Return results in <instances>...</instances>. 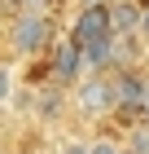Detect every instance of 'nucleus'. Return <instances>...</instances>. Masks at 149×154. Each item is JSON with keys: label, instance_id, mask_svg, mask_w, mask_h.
I'll list each match as a JSON object with an SVG mask.
<instances>
[{"label": "nucleus", "instance_id": "nucleus-11", "mask_svg": "<svg viewBox=\"0 0 149 154\" xmlns=\"http://www.w3.org/2000/svg\"><path fill=\"white\" fill-rule=\"evenodd\" d=\"M61 154H88V141H66V145H61Z\"/></svg>", "mask_w": 149, "mask_h": 154}, {"label": "nucleus", "instance_id": "nucleus-10", "mask_svg": "<svg viewBox=\"0 0 149 154\" xmlns=\"http://www.w3.org/2000/svg\"><path fill=\"white\" fill-rule=\"evenodd\" d=\"M136 106L149 115V79H140V97H136Z\"/></svg>", "mask_w": 149, "mask_h": 154}, {"label": "nucleus", "instance_id": "nucleus-15", "mask_svg": "<svg viewBox=\"0 0 149 154\" xmlns=\"http://www.w3.org/2000/svg\"><path fill=\"white\" fill-rule=\"evenodd\" d=\"M123 154H127V150H123Z\"/></svg>", "mask_w": 149, "mask_h": 154}, {"label": "nucleus", "instance_id": "nucleus-9", "mask_svg": "<svg viewBox=\"0 0 149 154\" xmlns=\"http://www.w3.org/2000/svg\"><path fill=\"white\" fill-rule=\"evenodd\" d=\"M13 97V79H9V71H4V66H0V106H4V101H9Z\"/></svg>", "mask_w": 149, "mask_h": 154}, {"label": "nucleus", "instance_id": "nucleus-13", "mask_svg": "<svg viewBox=\"0 0 149 154\" xmlns=\"http://www.w3.org/2000/svg\"><path fill=\"white\" fill-rule=\"evenodd\" d=\"M136 31H149V5L140 9V26H136Z\"/></svg>", "mask_w": 149, "mask_h": 154}, {"label": "nucleus", "instance_id": "nucleus-14", "mask_svg": "<svg viewBox=\"0 0 149 154\" xmlns=\"http://www.w3.org/2000/svg\"><path fill=\"white\" fill-rule=\"evenodd\" d=\"M83 5H105V0H83Z\"/></svg>", "mask_w": 149, "mask_h": 154}, {"label": "nucleus", "instance_id": "nucleus-6", "mask_svg": "<svg viewBox=\"0 0 149 154\" xmlns=\"http://www.w3.org/2000/svg\"><path fill=\"white\" fill-rule=\"evenodd\" d=\"M105 13H110V35H118V31L127 35V31H136V26H140V9H136V5H127V0L114 5V9H105Z\"/></svg>", "mask_w": 149, "mask_h": 154}, {"label": "nucleus", "instance_id": "nucleus-2", "mask_svg": "<svg viewBox=\"0 0 149 154\" xmlns=\"http://www.w3.org/2000/svg\"><path fill=\"white\" fill-rule=\"evenodd\" d=\"M75 110L88 119H105L114 110V93H110V79L105 75H88V79L75 88Z\"/></svg>", "mask_w": 149, "mask_h": 154}, {"label": "nucleus", "instance_id": "nucleus-5", "mask_svg": "<svg viewBox=\"0 0 149 154\" xmlns=\"http://www.w3.org/2000/svg\"><path fill=\"white\" fill-rule=\"evenodd\" d=\"M53 75H57V79H75V75H79V48L70 44H57V53H53Z\"/></svg>", "mask_w": 149, "mask_h": 154}, {"label": "nucleus", "instance_id": "nucleus-8", "mask_svg": "<svg viewBox=\"0 0 149 154\" xmlns=\"http://www.w3.org/2000/svg\"><path fill=\"white\" fill-rule=\"evenodd\" d=\"M88 154H123V145L110 137H97V141H88Z\"/></svg>", "mask_w": 149, "mask_h": 154}, {"label": "nucleus", "instance_id": "nucleus-3", "mask_svg": "<svg viewBox=\"0 0 149 154\" xmlns=\"http://www.w3.org/2000/svg\"><path fill=\"white\" fill-rule=\"evenodd\" d=\"M110 5H83V13H79V22H75V35H70V44L75 48H83V44H92V40H105L110 35Z\"/></svg>", "mask_w": 149, "mask_h": 154}, {"label": "nucleus", "instance_id": "nucleus-4", "mask_svg": "<svg viewBox=\"0 0 149 154\" xmlns=\"http://www.w3.org/2000/svg\"><path fill=\"white\" fill-rule=\"evenodd\" d=\"M110 93H114V110H136V97H140V75L123 71L118 79H110Z\"/></svg>", "mask_w": 149, "mask_h": 154}, {"label": "nucleus", "instance_id": "nucleus-1", "mask_svg": "<svg viewBox=\"0 0 149 154\" xmlns=\"http://www.w3.org/2000/svg\"><path fill=\"white\" fill-rule=\"evenodd\" d=\"M9 40H13V48H18V53H40V48L53 40V22H48L40 9H22L18 18H13Z\"/></svg>", "mask_w": 149, "mask_h": 154}, {"label": "nucleus", "instance_id": "nucleus-7", "mask_svg": "<svg viewBox=\"0 0 149 154\" xmlns=\"http://www.w3.org/2000/svg\"><path fill=\"white\" fill-rule=\"evenodd\" d=\"M127 154H149V123H136V128L127 132Z\"/></svg>", "mask_w": 149, "mask_h": 154}, {"label": "nucleus", "instance_id": "nucleus-12", "mask_svg": "<svg viewBox=\"0 0 149 154\" xmlns=\"http://www.w3.org/2000/svg\"><path fill=\"white\" fill-rule=\"evenodd\" d=\"M18 5H22V9H44L48 0H18Z\"/></svg>", "mask_w": 149, "mask_h": 154}]
</instances>
